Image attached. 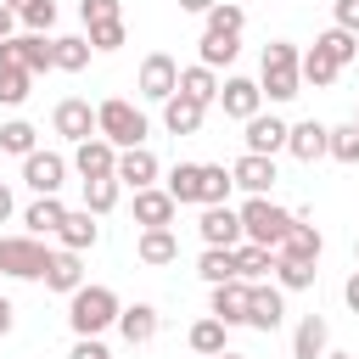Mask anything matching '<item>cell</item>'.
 <instances>
[{"label":"cell","instance_id":"6da1fadb","mask_svg":"<svg viewBox=\"0 0 359 359\" xmlns=\"http://www.w3.org/2000/svg\"><path fill=\"white\" fill-rule=\"evenodd\" d=\"M118 292L112 286H101V280H84L73 297H67V325H73V337H107L112 325H118Z\"/></svg>","mask_w":359,"mask_h":359},{"label":"cell","instance_id":"7a4b0ae2","mask_svg":"<svg viewBox=\"0 0 359 359\" xmlns=\"http://www.w3.org/2000/svg\"><path fill=\"white\" fill-rule=\"evenodd\" d=\"M297 45L292 39H269L264 45V62H258V90H264V101H292V95H303V73H297Z\"/></svg>","mask_w":359,"mask_h":359},{"label":"cell","instance_id":"3957f363","mask_svg":"<svg viewBox=\"0 0 359 359\" xmlns=\"http://www.w3.org/2000/svg\"><path fill=\"white\" fill-rule=\"evenodd\" d=\"M95 135H101V140H112L118 151H129V146H146L151 123H146V112H140L135 101H123V95H107V101L95 107Z\"/></svg>","mask_w":359,"mask_h":359},{"label":"cell","instance_id":"277c9868","mask_svg":"<svg viewBox=\"0 0 359 359\" xmlns=\"http://www.w3.org/2000/svg\"><path fill=\"white\" fill-rule=\"evenodd\" d=\"M241 241H252V247H280L286 241V230H292V213L280 208V202H269V196H247L241 208Z\"/></svg>","mask_w":359,"mask_h":359},{"label":"cell","instance_id":"5b68a950","mask_svg":"<svg viewBox=\"0 0 359 359\" xmlns=\"http://www.w3.org/2000/svg\"><path fill=\"white\" fill-rule=\"evenodd\" d=\"M50 247L39 236H0V275L6 280H45Z\"/></svg>","mask_w":359,"mask_h":359},{"label":"cell","instance_id":"8992f818","mask_svg":"<svg viewBox=\"0 0 359 359\" xmlns=\"http://www.w3.org/2000/svg\"><path fill=\"white\" fill-rule=\"evenodd\" d=\"M67 168H73V163H67L62 151H45V146H39V151H28V157H22V185H28L34 196H62Z\"/></svg>","mask_w":359,"mask_h":359},{"label":"cell","instance_id":"52a82bcc","mask_svg":"<svg viewBox=\"0 0 359 359\" xmlns=\"http://www.w3.org/2000/svg\"><path fill=\"white\" fill-rule=\"evenodd\" d=\"M135 90H140V101H168L174 90H180V62L168 56V50H151L146 62H140V73H135Z\"/></svg>","mask_w":359,"mask_h":359},{"label":"cell","instance_id":"ba28073f","mask_svg":"<svg viewBox=\"0 0 359 359\" xmlns=\"http://www.w3.org/2000/svg\"><path fill=\"white\" fill-rule=\"evenodd\" d=\"M0 67H22V73H50V34H11L0 39Z\"/></svg>","mask_w":359,"mask_h":359},{"label":"cell","instance_id":"9c48e42d","mask_svg":"<svg viewBox=\"0 0 359 359\" xmlns=\"http://www.w3.org/2000/svg\"><path fill=\"white\" fill-rule=\"evenodd\" d=\"M219 107H224V118H236V123L258 118V112H264V90H258V79H241V73L219 79Z\"/></svg>","mask_w":359,"mask_h":359},{"label":"cell","instance_id":"30bf717a","mask_svg":"<svg viewBox=\"0 0 359 359\" xmlns=\"http://www.w3.org/2000/svg\"><path fill=\"white\" fill-rule=\"evenodd\" d=\"M50 129L62 135V140H90L95 135V107L84 101V95H67V101H56V112H50Z\"/></svg>","mask_w":359,"mask_h":359},{"label":"cell","instance_id":"8fae6325","mask_svg":"<svg viewBox=\"0 0 359 359\" xmlns=\"http://www.w3.org/2000/svg\"><path fill=\"white\" fill-rule=\"evenodd\" d=\"M73 168H79V180H112V168H118V146L112 140H101V135H90V140H79L73 146V157H67Z\"/></svg>","mask_w":359,"mask_h":359},{"label":"cell","instance_id":"7c38bea8","mask_svg":"<svg viewBox=\"0 0 359 359\" xmlns=\"http://www.w3.org/2000/svg\"><path fill=\"white\" fill-rule=\"evenodd\" d=\"M157 174H163V163L151 157V146H129V151H118L112 180H118L123 191H146V185H157Z\"/></svg>","mask_w":359,"mask_h":359},{"label":"cell","instance_id":"4fadbf2b","mask_svg":"<svg viewBox=\"0 0 359 359\" xmlns=\"http://www.w3.org/2000/svg\"><path fill=\"white\" fill-rule=\"evenodd\" d=\"M196 236H202V247H241V213H236L230 202H219V208H202V219H196Z\"/></svg>","mask_w":359,"mask_h":359},{"label":"cell","instance_id":"5bb4252c","mask_svg":"<svg viewBox=\"0 0 359 359\" xmlns=\"http://www.w3.org/2000/svg\"><path fill=\"white\" fill-rule=\"evenodd\" d=\"M280 320H286V292L269 286V280H258L247 292V325L252 331H280Z\"/></svg>","mask_w":359,"mask_h":359},{"label":"cell","instance_id":"9a60e30c","mask_svg":"<svg viewBox=\"0 0 359 359\" xmlns=\"http://www.w3.org/2000/svg\"><path fill=\"white\" fill-rule=\"evenodd\" d=\"M230 180H236V191H247V196H269L275 191V157H252V151H241L236 163H230Z\"/></svg>","mask_w":359,"mask_h":359},{"label":"cell","instance_id":"2e32d148","mask_svg":"<svg viewBox=\"0 0 359 359\" xmlns=\"http://www.w3.org/2000/svg\"><path fill=\"white\" fill-rule=\"evenodd\" d=\"M241 129H247L241 140H247L252 157H275V151H286V129H292V123H280L275 112H258V118H247Z\"/></svg>","mask_w":359,"mask_h":359},{"label":"cell","instance_id":"e0dca14e","mask_svg":"<svg viewBox=\"0 0 359 359\" xmlns=\"http://www.w3.org/2000/svg\"><path fill=\"white\" fill-rule=\"evenodd\" d=\"M174 196L163 191V185H146V191H135V224L140 230H174Z\"/></svg>","mask_w":359,"mask_h":359},{"label":"cell","instance_id":"ac0fdd59","mask_svg":"<svg viewBox=\"0 0 359 359\" xmlns=\"http://www.w3.org/2000/svg\"><path fill=\"white\" fill-rule=\"evenodd\" d=\"M247 280H224V286H208V314L219 325H247Z\"/></svg>","mask_w":359,"mask_h":359},{"label":"cell","instance_id":"d6986e66","mask_svg":"<svg viewBox=\"0 0 359 359\" xmlns=\"http://www.w3.org/2000/svg\"><path fill=\"white\" fill-rule=\"evenodd\" d=\"M325 135H331V123L303 118V123H292V129H286V151H292L297 163H320V157H325Z\"/></svg>","mask_w":359,"mask_h":359},{"label":"cell","instance_id":"ffe728a7","mask_svg":"<svg viewBox=\"0 0 359 359\" xmlns=\"http://www.w3.org/2000/svg\"><path fill=\"white\" fill-rule=\"evenodd\" d=\"M62 219H67V202L62 196H34L28 208H22V236H56L62 230Z\"/></svg>","mask_w":359,"mask_h":359},{"label":"cell","instance_id":"44dd1931","mask_svg":"<svg viewBox=\"0 0 359 359\" xmlns=\"http://www.w3.org/2000/svg\"><path fill=\"white\" fill-rule=\"evenodd\" d=\"M320 252H325V236L320 224H303V219H292L286 241L275 247V258H297V264H320Z\"/></svg>","mask_w":359,"mask_h":359},{"label":"cell","instance_id":"7402d4cb","mask_svg":"<svg viewBox=\"0 0 359 359\" xmlns=\"http://www.w3.org/2000/svg\"><path fill=\"white\" fill-rule=\"evenodd\" d=\"M56 241H62V252H90V247L101 241V224H95V213H84V208H67V219H62Z\"/></svg>","mask_w":359,"mask_h":359},{"label":"cell","instance_id":"603a6c76","mask_svg":"<svg viewBox=\"0 0 359 359\" xmlns=\"http://www.w3.org/2000/svg\"><path fill=\"white\" fill-rule=\"evenodd\" d=\"M45 286L50 292H62V297H73L79 286H84V252H50V264H45Z\"/></svg>","mask_w":359,"mask_h":359},{"label":"cell","instance_id":"cb8c5ba5","mask_svg":"<svg viewBox=\"0 0 359 359\" xmlns=\"http://www.w3.org/2000/svg\"><path fill=\"white\" fill-rule=\"evenodd\" d=\"M157 325H163V320H157L151 303H123V309H118V331H123L129 348H146V342L157 337Z\"/></svg>","mask_w":359,"mask_h":359},{"label":"cell","instance_id":"d4e9b609","mask_svg":"<svg viewBox=\"0 0 359 359\" xmlns=\"http://www.w3.org/2000/svg\"><path fill=\"white\" fill-rule=\"evenodd\" d=\"M325 348H331V325H325V314H303L297 331H292V359H325Z\"/></svg>","mask_w":359,"mask_h":359},{"label":"cell","instance_id":"484cf974","mask_svg":"<svg viewBox=\"0 0 359 359\" xmlns=\"http://www.w3.org/2000/svg\"><path fill=\"white\" fill-rule=\"evenodd\" d=\"M180 95H185V101H196V107H213V101H219V73H213V67H202V62L180 67Z\"/></svg>","mask_w":359,"mask_h":359},{"label":"cell","instance_id":"4316f807","mask_svg":"<svg viewBox=\"0 0 359 359\" xmlns=\"http://www.w3.org/2000/svg\"><path fill=\"white\" fill-rule=\"evenodd\" d=\"M202 118H208V107H196V101H185L180 90L163 101V129L168 135H196L202 129Z\"/></svg>","mask_w":359,"mask_h":359},{"label":"cell","instance_id":"83f0119b","mask_svg":"<svg viewBox=\"0 0 359 359\" xmlns=\"http://www.w3.org/2000/svg\"><path fill=\"white\" fill-rule=\"evenodd\" d=\"M163 191L174 196V208H196V196H202V163H174L168 180H163Z\"/></svg>","mask_w":359,"mask_h":359},{"label":"cell","instance_id":"f1b7e54d","mask_svg":"<svg viewBox=\"0 0 359 359\" xmlns=\"http://www.w3.org/2000/svg\"><path fill=\"white\" fill-rule=\"evenodd\" d=\"M135 258H140V264H151V269H163V264H174V258H180V236H174V230H140Z\"/></svg>","mask_w":359,"mask_h":359},{"label":"cell","instance_id":"f546056e","mask_svg":"<svg viewBox=\"0 0 359 359\" xmlns=\"http://www.w3.org/2000/svg\"><path fill=\"white\" fill-rule=\"evenodd\" d=\"M90 39L84 34H62V39H50V67H62V73H84L90 67Z\"/></svg>","mask_w":359,"mask_h":359},{"label":"cell","instance_id":"4dcf8cb0","mask_svg":"<svg viewBox=\"0 0 359 359\" xmlns=\"http://www.w3.org/2000/svg\"><path fill=\"white\" fill-rule=\"evenodd\" d=\"M230 252H236V280H247V286L269 280V269H275V252H269V247H252V241H241V247H230Z\"/></svg>","mask_w":359,"mask_h":359},{"label":"cell","instance_id":"1f68e13d","mask_svg":"<svg viewBox=\"0 0 359 359\" xmlns=\"http://www.w3.org/2000/svg\"><path fill=\"white\" fill-rule=\"evenodd\" d=\"M196 50H202L196 62L219 73V67H230V62L241 56V39H236V34H208V28H202V45H196Z\"/></svg>","mask_w":359,"mask_h":359},{"label":"cell","instance_id":"d6a6232c","mask_svg":"<svg viewBox=\"0 0 359 359\" xmlns=\"http://www.w3.org/2000/svg\"><path fill=\"white\" fill-rule=\"evenodd\" d=\"M297 73H303V84H314V90H331L342 67H337V62H331V56H325L320 45H309V50L297 56Z\"/></svg>","mask_w":359,"mask_h":359},{"label":"cell","instance_id":"836d02e7","mask_svg":"<svg viewBox=\"0 0 359 359\" xmlns=\"http://www.w3.org/2000/svg\"><path fill=\"white\" fill-rule=\"evenodd\" d=\"M230 191H236L230 168L224 163H202V196H196V208H219V202H230Z\"/></svg>","mask_w":359,"mask_h":359},{"label":"cell","instance_id":"e575fe53","mask_svg":"<svg viewBox=\"0 0 359 359\" xmlns=\"http://www.w3.org/2000/svg\"><path fill=\"white\" fill-rule=\"evenodd\" d=\"M196 275H202L208 286H224V280H236V252H230V247H202V258H196Z\"/></svg>","mask_w":359,"mask_h":359},{"label":"cell","instance_id":"d590c367","mask_svg":"<svg viewBox=\"0 0 359 359\" xmlns=\"http://www.w3.org/2000/svg\"><path fill=\"white\" fill-rule=\"evenodd\" d=\"M224 337H230V325H219L213 314H202V320L191 325V353H196V359H213V353H224Z\"/></svg>","mask_w":359,"mask_h":359},{"label":"cell","instance_id":"8d00e7d4","mask_svg":"<svg viewBox=\"0 0 359 359\" xmlns=\"http://www.w3.org/2000/svg\"><path fill=\"white\" fill-rule=\"evenodd\" d=\"M0 151H11V157H28V151H39V129H34L28 118H11V123H0Z\"/></svg>","mask_w":359,"mask_h":359},{"label":"cell","instance_id":"74e56055","mask_svg":"<svg viewBox=\"0 0 359 359\" xmlns=\"http://www.w3.org/2000/svg\"><path fill=\"white\" fill-rule=\"evenodd\" d=\"M325 157H337V163H359V123L348 118V123H331V135H325Z\"/></svg>","mask_w":359,"mask_h":359},{"label":"cell","instance_id":"f35d334b","mask_svg":"<svg viewBox=\"0 0 359 359\" xmlns=\"http://www.w3.org/2000/svg\"><path fill=\"white\" fill-rule=\"evenodd\" d=\"M269 275H275V286H280V292H309L320 269H314V264H297V258H275V269H269Z\"/></svg>","mask_w":359,"mask_h":359},{"label":"cell","instance_id":"ab89813d","mask_svg":"<svg viewBox=\"0 0 359 359\" xmlns=\"http://www.w3.org/2000/svg\"><path fill=\"white\" fill-rule=\"evenodd\" d=\"M118 196H123V185L118 180H84V213H112L118 208Z\"/></svg>","mask_w":359,"mask_h":359},{"label":"cell","instance_id":"60d3db41","mask_svg":"<svg viewBox=\"0 0 359 359\" xmlns=\"http://www.w3.org/2000/svg\"><path fill=\"white\" fill-rule=\"evenodd\" d=\"M314 45H320V50H325V56H331L337 67H348V62H359V39H353V34H342V28H325V34L314 39Z\"/></svg>","mask_w":359,"mask_h":359},{"label":"cell","instance_id":"b9f144b4","mask_svg":"<svg viewBox=\"0 0 359 359\" xmlns=\"http://www.w3.org/2000/svg\"><path fill=\"white\" fill-rule=\"evenodd\" d=\"M241 28H247V11H241L236 0H219V6L208 11V34H236V39H241Z\"/></svg>","mask_w":359,"mask_h":359},{"label":"cell","instance_id":"7bdbcfd3","mask_svg":"<svg viewBox=\"0 0 359 359\" xmlns=\"http://www.w3.org/2000/svg\"><path fill=\"white\" fill-rule=\"evenodd\" d=\"M28 90H34V73H22V67H0V107H22Z\"/></svg>","mask_w":359,"mask_h":359},{"label":"cell","instance_id":"ee69618b","mask_svg":"<svg viewBox=\"0 0 359 359\" xmlns=\"http://www.w3.org/2000/svg\"><path fill=\"white\" fill-rule=\"evenodd\" d=\"M17 22H22V34H50V28H56V0H34V6H22Z\"/></svg>","mask_w":359,"mask_h":359},{"label":"cell","instance_id":"f6af8a7d","mask_svg":"<svg viewBox=\"0 0 359 359\" xmlns=\"http://www.w3.org/2000/svg\"><path fill=\"white\" fill-rule=\"evenodd\" d=\"M84 39H90V50H123V45H129V28H123V17H118V22H95Z\"/></svg>","mask_w":359,"mask_h":359},{"label":"cell","instance_id":"bcb514c9","mask_svg":"<svg viewBox=\"0 0 359 359\" xmlns=\"http://www.w3.org/2000/svg\"><path fill=\"white\" fill-rule=\"evenodd\" d=\"M79 17H84V28L118 22V17H123V0H79Z\"/></svg>","mask_w":359,"mask_h":359},{"label":"cell","instance_id":"7dc6e473","mask_svg":"<svg viewBox=\"0 0 359 359\" xmlns=\"http://www.w3.org/2000/svg\"><path fill=\"white\" fill-rule=\"evenodd\" d=\"M331 17H337L331 28H342V34H353V39H359V0H337V6H331Z\"/></svg>","mask_w":359,"mask_h":359},{"label":"cell","instance_id":"c3c4849f","mask_svg":"<svg viewBox=\"0 0 359 359\" xmlns=\"http://www.w3.org/2000/svg\"><path fill=\"white\" fill-rule=\"evenodd\" d=\"M67 359H112V353H107L101 337H73V353H67Z\"/></svg>","mask_w":359,"mask_h":359},{"label":"cell","instance_id":"681fc988","mask_svg":"<svg viewBox=\"0 0 359 359\" xmlns=\"http://www.w3.org/2000/svg\"><path fill=\"white\" fill-rule=\"evenodd\" d=\"M342 303H348V309H353V314H359V269H353V275H348V280H342Z\"/></svg>","mask_w":359,"mask_h":359},{"label":"cell","instance_id":"f907efd6","mask_svg":"<svg viewBox=\"0 0 359 359\" xmlns=\"http://www.w3.org/2000/svg\"><path fill=\"white\" fill-rule=\"evenodd\" d=\"M11 213H17V196H11V185H6V180H0V224H6V219H11Z\"/></svg>","mask_w":359,"mask_h":359},{"label":"cell","instance_id":"816d5d0a","mask_svg":"<svg viewBox=\"0 0 359 359\" xmlns=\"http://www.w3.org/2000/svg\"><path fill=\"white\" fill-rule=\"evenodd\" d=\"M11 325H17V309L0 297V337H11Z\"/></svg>","mask_w":359,"mask_h":359},{"label":"cell","instance_id":"f5cc1de1","mask_svg":"<svg viewBox=\"0 0 359 359\" xmlns=\"http://www.w3.org/2000/svg\"><path fill=\"white\" fill-rule=\"evenodd\" d=\"M11 28H17V11L0 0V39H11Z\"/></svg>","mask_w":359,"mask_h":359},{"label":"cell","instance_id":"db71d44e","mask_svg":"<svg viewBox=\"0 0 359 359\" xmlns=\"http://www.w3.org/2000/svg\"><path fill=\"white\" fill-rule=\"evenodd\" d=\"M213 6H219V0H180V11H196V17H208Z\"/></svg>","mask_w":359,"mask_h":359},{"label":"cell","instance_id":"11a10c76","mask_svg":"<svg viewBox=\"0 0 359 359\" xmlns=\"http://www.w3.org/2000/svg\"><path fill=\"white\" fill-rule=\"evenodd\" d=\"M325 359H359V353H342V348H325Z\"/></svg>","mask_w":359,"mask_h":359},{"label":"cell","instance_id":"9f6ffc18","mask_svg":"<svg viewBox=\"0 0 359 359\" xmlns=\"http://www.w3.org/2000/svg\"><path fill=\"white\" fill-rule=\"evenodd\" d=\"M213 359H247V353H230V348H224V353H213Z\"/></svg>","mask_w":359,"mask_h":359},{"label":"cell","instance_id":"6f0895ef","mask_svg":"<svg viewBox=\"0 0 359 359\" xmlns=\"http://www.w3.org/2000/svg\"><path fill=\"white\" fill-rule=\"evenodd\" d=\"M6 6H11V11H22V6H34V0H6Z\"/></svg>","mask_w":359,"mask_h":359},{"label":"cell","instance_id":"680465c9","mask_svg":"<svg viewBox=\"0 0 359 359\" xmlns=\"http://www.w3.org/2000/svg\"><path fill=\"white\" fill-rule=\"evenodd\" d=\"M353 269H359V241H353Z\"/></svg>","mask_w":359,"mask_h":359},{"label":"cell","instance_id":"91938a15","mask_svg":"<svg viewBox=\"0 0 359 359\" xmlns=\"http://www.w3.org/2000/svg\"><path fill=\"white\" fill-rule=\"evenodd\" d=\"M353 123H359V112H353Z\"/></svg>","mask_w":359,"mask_h":359}]
</instances>
